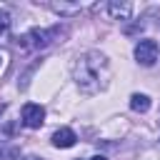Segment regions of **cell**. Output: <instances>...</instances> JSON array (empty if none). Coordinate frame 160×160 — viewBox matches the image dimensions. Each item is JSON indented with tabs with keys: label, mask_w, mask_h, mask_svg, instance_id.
<instances>
[{
	"label": "cell",
	"mask_w": 160,
	"mask_h": 160,
	"mask_svg": "<svg viewBox=\"0 0 160 160\" xmlns=\"http://www.w3.org/2000/svg\"><path fill=\"white\" fill-rule=\"evenodd\" d=\"M8 30H10V15L5 10H0V38H5Z\"/></svg>",
	"instance_id": "obj_9"
},
{
	"label": "cell",
	"mask_w": 160,
	"mask_h": 160,
	"mask_svg": "<svg viewBox=\"0 0 160 160\" xmlns=\"http://www.w3.org/2000/svg\"><path fill=\"white\" fill-rule=\"evenodd\" d=\"M5 108H8V105H5V102H0V118H2V112H5Z\"/></svg>",
	"instance_id": "obj_11"
},
{
	"label": "cell",
	"mask_w": 160,
	"mask_h": 160,
	"mask_svg": "<svg viewBox=\"0 0 160 160\" xmlns=\"http://www.w3.org/2000/svg\"><path fill=\"white\" fill-rule=\"evenodd\" d=\"M20 155L18 148H0V160H15Z\"/></svg>",
	"instance_id": "obj_10"
},
{
	"label": "cell",
	"mask_w": 160,
	"mask_h": 160,
	"mask_svg": "<svg viewBox=\"0 0 160 160\" xmlns=\"http://www.w3.org/2000/svg\"><path fill=\"white\" fill-rule=\"evenodd\" d=\"M50 8H52L55 12H60V15H75V12H80L85 5H82V2H50Z\"/></svg>",
	"instance_id": "obj_7"
},
{
	"label": "cell",
	"mask_w": 160,
	"mask_h": 160,
	"mask_svg": "<svg viewBox=\"0 0 160 160\" xmlns=\"http://www.w3.org/2000/svg\"><path fill=\"white\" fill-rule=\"evenodd\" d=\"M75 140H78V135H75L70 128H60V130L52 132V145H55V148H72Z\"/></svg>",
	"instance_id": "obj_6"
},
{
	"label": "cell",
	"mask_w": 160,
	"mask_h": 160,
	"mask_svg": "<svg viewBox=\"0 0 160 160\" xmlns=\"http://www.w3.org/2000/svg\"><path fill=\"white\" fill-rule=\"evenodd\" d=\"M25 160H40V158H35V155H28V158H25Z\"/></svg>",
	"instance_id": "obj_13"
},
{
	"label": "cell",
	"mask_w": 160,
	"mask_h": 160,
	"mask_svg": "<svg viewBox=\"0 0 160 160\" xmlns=\"http://www.w3.org/2000/svg\"><path fill=\"white\" fill-rule=\"evenodd\" d=\"M2 60H5V55H2V52H0V65H2Z\"/></svg>",
	"instance_id": "obj_14"
},
{
	"label": "cell",
	"mask_w": 160,
	"mask_h": 160,
	"mask_svg": "<svg viewBox=\"0 0 160 160\" xmlns=\"http://www.w3.org/2000/svg\"><path fill=\"white\" fill-rule=\"evenodd\" d=\"M105 10H108V15L112 20H130V15H132V5L130 2H108Z\"/></svg>",
	"instance_id": "obj_5"
},
{
	"label": "cell",
	"mask_w": 160,
	"mask_h": 160,
	"mask_svg": "<svg viewBox=\"0 0 160 160\" xmlns=\"http://www.w3.org/2000/svg\"><path fill=\"white\" fill-rule=\"evenodd\" d=\"M90 160H108L105 155H95V158H90Z\"/></svg>",
	"instance_id": "obj_12"
},
{
	"label": "cell",
	"mask_w": 160,
	"mask_h": 160,
	"mask_svg": "<svg viewBox=\"0 0 160 160\" xmlns=\"http://www.w3.org/2000/svg\"><path fill=\"white\" fill-rule=\"evenodd\" d=\"M130 108L135 112H148L150 110V98L142 95V92H135V95H130Z\"/></svg>",
	"instance_id": "obj_8"
},
{
	"label": "cell",
	"mask_w": 160,
	"mask_h": 160,
	"mask_svg": "<svg viewBox=\"0 0 160 160\" xmlns=\"http://www.w3.org/2000/svg\"><path fill=\"white\" fill-rule=\"evenodd\" d=\"M135 60L140 62V65H145V68H150V65H155V60H158V42L155 40H140L138 45H135Z\"/></svg>",
	"instance_id": "obj_3"
},
{
	"label": "cell",
	"mask_w": 160,
	"mask_h": 160,
	"mask_svg": "<svg viewBox=\"0 0 160 160\" xmlns=\"http://www.w3.org/2000/svg\"><path fill=\"white\" fill-rule=\"evenodd\" d=\"M45 120V108L38 102H25L22 105V125L25 128H40Z\"/></svg>",
	"instance_id": "obj_4"
},
{
	"label": "cell",
	"mask_w": 160,
	"mask_h": 160,
	"mask_svg": "<svg viewBox=\"0 0 160 160\" xmlns=\"http://www.w3.org/2000/svg\"><path fill=\"white\" fill-rule=\"evenodd\" d=\"M62 32H65V30H62L60 25H55V28H32V30H28L25 35L18 38V48L25 50V52L45 50V48H50L52 42H58V40L62 38Z\"/></svg>",
	"instance_id": "obj_2"
},
{
	"label": "cell",
	"mask_w": 160,
	"mask_h": 160,
	"mask_svg": "<svg viewBox=\"0 0 160 160\" xmlns=\"http://www.w3.org/2000/svg\"><path fill=\"white\" fill-rule=\"evenodd\" d=\"M72 80L80 88V92L85 95H95L102 92L110 82V62L102 52L98 50H88L82 55H78L75 65H72Z\"/></svg>",
	"instance_id": "obj_1"
}]
</instances>
